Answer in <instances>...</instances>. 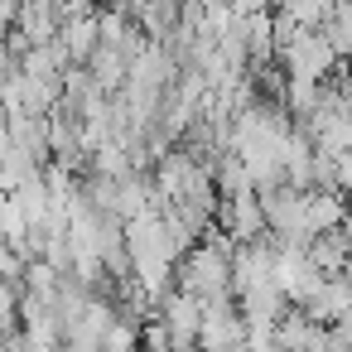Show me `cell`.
<instances>
[{
	"label": "cell",
	"instance_id": "obj_1",
	"mask_svg": "<svg viewBox=\"0 0 352 352\" xmlns=\"http://www.w3.org/2000/svg\"><path fill=\"white\" fill-rule=\"evenodd\" d=\"M232 251H236V241L227 232H203L198 246L179 256L174 289H184L203 309L208 304H232Z\"/></svg>",
	"mask_w": 352,
	"mask_h": 352
},
{
	"label": "cell",
	"instance_id": "obj_2",
	"mask_svg": "<svg viewBox=\"0 0 352 352\" xmlns=\"http://www.w3.org/2000/svg\"><path fill=\"white\" fill-rule=\"evenodd\" d=\"M275 58H280V68H285V82H309V87L328 82V73L338 68V54L323 44L318 30H299Z\"/></svg>",
	"mask_w": 352,
	"mask_h": 352
},
{
	"label": "cell",
	"instance_id": "obj_3",
	"mask_svg": "<svg viewBox=\"0 0 352 352\" xmlns=\"http://www.w3.org/2000/svg\"><path fill=\"white\" fill-rule=\"evenodd\" d=\"M198 352H246V318L232 304H208L198 323Z\"/></svg>",
	"mask_w": 352,
	"mask_h": 352
},
{
	"label": "cell",
	"instance_id": "obj_4",
	"mask_svg": "<svg viewBox=\"0 0 352 352\" xmlns=\"http://www.w3.org/2000/svg\"><path fill=\"white\" fill-rule=\"evenodd\" d=\"M217 222H222V232H227L236 246H241V241H256V236H265V217H261L256 188L222 198V203H217Z\"/></svg>",
	"mask_w": 352,
	"mask_h": 352
},
{
	"label": "cell",
	"instance_id": "obj_5",
	"mask_svg": "<svg viewBox=\"0 0 352 352\" xmlns=\"http://www.w3.org/2000/svg\"><path fill=\"white\" fill-rule=\"evenodd\" d=\"M184 6H188V0H145L131 20H135V30L145 34V44H164V39L184 25Z\"/></svg>",
	"mask_w": 352,
	"mask_h": 352
},
{
	"label": "cell",
	"instance_id": "obj_6",
	"mask_svg": "<svg viewBox=\"0 0 352 352\" xmlns=\"http://www.w3.org/2000/svg\"><path fill=\"white\" fill-rule=\"evenodd\" d=\"M54 39H58L68 68H82V63L92 58V49H97V10H92V15H78V20H68V25H58Z\"/></svg>",
	"mask_w": 352,
	"mask_h": 352
},
{
	"label": "cell",
	"instance_id": "obj_7",
	"mask_svg": "<svg viewBox=\"0 0 352 352\" xmlns=\"http://www.w3.org/2000/svg\"><path fill=\"white\" fill-rule=\"evenodd\" d=\"M304 256L314 261V270H318L323 280H333V275H342V270L352 265V251H347V241H342L338 227H333V232H318V236L304 246Z\"/></svg>",
	"mask_w": 352,
	"mask_h": 352
},
{
	"label": "cell",
	"instance_id": "obj_8",
	"mask_svg": "<svg viewBox=\"0 0 352 352\" xmlns=\"http://www.w3.org/2000/svg\"><path fill=\"white\" fill-rule=\"evenodd\" d=\"M304 314H309L318 328H333V323H342V318H347V285H342V275L323 280V285L314 289V299L304 304Z\"/></svg>",
	"mask_w": 352,
	"mask_h": 352
},
{
	"label": "cell",
	"instance_id": "obj_9",
	"mask_svg": "<svg viewBox=\"0 0 352 352\" xmlns=\"http://www.w3.org/2000/svg\"><path fill=\"white\" fill-rule=\"evenodd\" d=\"M318 34L338 58H352V0H333V10L323 15Z\"/></svg>",
	"mask_w": 352,
	"mask_h": 352
},
{
	"label": "cell",
	"instance_id": "obj_10",
	"mask_svg": "<svg viewBox=\"0 0 352 352\" xmlns=\"http://www.w3.org/2000/svg\"><path fill=\"white\" fill-rule=\"evenodd\" d=\"M15 309H20V285H6V280H0V338H6V333H20Z\"/></svg>",
	"mask_w": 352,
	"mask_h": 352
},
{
	"label": "cell",
	"instance_id": "obj_11",
	"mask_svg": "<svg viewBox=\"0 0 352 352\" xmlns=\"http://www.w3.org/2000/svg\"><path fill=\"white\" fill-rule=\"evenodd\" d=\"M20 82V58L6 49V44H0V102H6L10 97V87Z\"/></svg>",
	"mask_w": 352,
	"mask_h": 352
},
{
	"label": "cell",
	"instance_id": "obj_12",
	"mask_svg": "<svg viewBox=\"0 0 352 352\" xmlns=\"http://www.w3.org/2000/svg\"><path fill=\"white\" fill-rule=\"evenodd\" d=\"M270 352H285V347H270Z\"/></svg>",
	"mask_w": 352,
	"mask_h": 352
}]
</instances>
